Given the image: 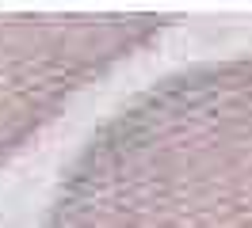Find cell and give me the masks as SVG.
Returning <instances> with one entry per match:
<instances>
[{
	"label": "cell",
	"instance_id": "cell-1",
	"mask_svg": "<svg viewBox=\"0 0 252 228\" xmlns=\"http://www.w3.org/2000/svg\"><path fill=\"white\" fill-rule=\"evenodd\" d=\"M46 228H252V53L130 95L62 171Z\"/></svg>",
	"mask_w": 252,
	"mask_h": 228
},
{
	"label": "cell",
	"instance_id": "cell-2",
	"mask_svg": "<svg viewBox=\"0 0 252 228\" xmlns=\"http://www.w3.org/2000/svg\"><path fill=\"white\" fill-rule=\"evenodd\" d=\"M172 23L176 12H0V167Z\"/></svg>",
	"mask_w": 252,
	"mask_h": 228
}]
</instances>
